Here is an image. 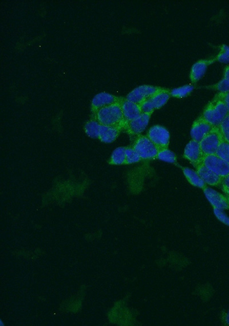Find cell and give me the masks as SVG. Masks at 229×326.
<instances>
[{
	"mask_svg": "<svg viewBox=\"0 0 229 326\" xmlns=\"http://www.w3.org/2000/svg\"><path fill=\"white\" fill-rule=\"evenodd\" d=\"M156 159L170 163H177L176 155L168 148L159 150Z\"/></svg>",
	"mask_w": 229,
	"mask_h": 326,
	"instance_id": "44dd1931",
	"label": "cell"
},
{
	"mask_svg": "<svg viewBox=\"0 0 229 326\" xmlns=\"http://www.w3.org/2000/svg\"><path fill=\"white\" fill-rule=\"evenodd\" d=\"M228 114L225 104L216 95L207 104L201 116L214 127H218Z\"/></svg>",
	"mask_w": 229,
	"mask_h": 326,
	"instance_id": "7a4b0ae2",
	"label": "cell"
},
{
	"mask_svg": "<svg viewBox=\"0 0 229 326\" xmlns=\"http://www.w3.org/2000/svg\"><path fill=\"white\" fill-rule=\"evenodd\" d=\"M212 89L220 91V92H229V80L223 79L215 85L211 86Z\"/></svg>",
	"mask_w": 229,
	"mask_h": 326,
	"instance_id": "4316f807",
	"label": "cell"
},
{
	"mask_svg": "<svg viewBox=\"0 0 229 326\" xmlns=\"http://www.w3.org/2000/svg\"><path fill=\"white\" fill-rule=\"evenodd\" d=\"M184 157L188 159L195 168L203 164L204 155L200 144L197 141L191 140L184 149Z\"/></svg>",
	"mask_w": 229,
	"mask_h": 326,
	"instance_id": "ba28073f",
	"label": "cell"
},
{
	"mask_svg": "<svg viewBox=\"0 0 229 326\" xmlns=\"http://www.w3.org/2000/svg\"><path fill=\"white\" fill-rule=\"evenodd\" d=\"M123 129L117 126H107L100 124L99 139L105 143H111L118 138Z\"/></svg>",
	"mask_w": 229,
	"mask_h": 326,
	"instance_id": "2e32d148",
	"label": "cell"
},
{
	"mask_svg": "<svg viewBox=\"0 0 229 326\" xmlns=\"http://www.w3.org/2000/svg\"><path fill=\"white\" fill-rule=\"evenodd\" d=\"M126 164L138 163L142 160L137 152L132 147H126Z\"/></svg>",
	"mask_w": 229,
	"mask_h": 326,
	"instance_id": "cb8c5ba5",
	"label": "cell"
},
{
	"mask_svg": "<svg viewBox=\"0 0 229 326\" xmlns=\"http://www.w3.org/2000/svg\"><path fill=\"white\" fill-rule=\"evenodd\" d=\"M216 61L222 63H229V47L223 45L220 47V52L214 58Z\"/></svg>",
	"mask_w": 229,
	"mask_h": 326,
	"instance_id": "d4e9b609",
	"label": "cell"
},
{
	"mask_svg": "<svg viewBox=\"0 0 229 326\" xmlns=\"http://www.w3.org/2000/svg\"><path fill=\"white\" fill-rule=\"evenodd\" d=\"M220 186L222 191L225 193L226 197H229V174L222 178Z\"/></svg>",
	"mask_w": 229,
	"mask_h": 326,
	"instance_id": "f546056e",
	"label": "cell"
},
{
	"mask_svg": "<svg viewBox=\"0 0 229 326\" xmlns=\"http://www.w3.org/2000/svg\"><path fill=\"white\" fill-rule=\"evenodd\" d=\"M126 147H118L112 154L109 163L113 165L126 164Z\"/></svg>",
	"mask_w": 229,
	"mask_h": 326,
	"instance_id": "d6986e66",
	"label": "cell"
},
{
	"mask_svg": "<svg viewBox=\"0 0 229 326\" xmlns=\"http://www.w3.org/2000/svg\"><path fill=\"white\" fill-rule=\"evenodd\" d=\"M182 170L185 177L192 186L203 189L207 186L197 171L189 168H183Z\"/></svg>",
	"mask_w": 229,
	"mask_h": 326,
	"instance_id": "e0dca14e",
	"label": "cell"
},
{
	"mask_svg": "<svg viewBox=\"0 0 229 326\" xmlns=\"http://www.w3.org/2000/svg\"><path fill=\"white\" fill-rule=\"evenodd\" d=\"M225 320V323H226V324L229 325V310L228 311V313L226 315Z\"/></svg>",
	"mask_w": 229,
	"mask_h": 326,
	"instance_id": "d6a6232c",
	"label": "cell"
},
{
	"mask_svg": "<svg viewBox=\"0 0 229 326\" xmlns=\"http://www.w3.org/2000/svg\"><path fill=\"white\" fill-rule=\"evenodd\" d=\"M121 101L96 111V120L101 125L117 126L124 129L126 123Z\"/></svg>",
	"mask_w": 229,
	"mask_h": 326,
	"instance_id": "6da1fadb",
	"label": "cell"
},
{
	"mask_svg": "<svg viewBox=\"0 0 229 326\" xmlns=\"http://www.w3.org/2000/svg\"><path fill=\"white\" fill-rule=\"evenodd\" d=\"M223 79L229 80V66L226 67L223 72Z\"/></svg>",
	"mask_w": 229,
	"mask_h": 326,
	"instance_id": "1f68e13d",
	"label": "cell"
},
{
	"mask_svg": "<svg viewBox=\"0 0 229 326\" xmlns=\"http://www.w3.org/2000/svg\"><path fill=\"white\" fill-rule=\"evenodd\" d=\"M214 213L219 221L229 227V217L223 210L214 208Z\"/></svg>",
	"mask_w": 229,
	"mask_h": 326,
	"instance_id": "f1b7e54d",
	"label": "cell"
},
{
	"mask_svg": "<svg viewBox=\"0 0 229 326\" xmlns=\"http://www.w3.org/2000/svg\"><path fill=\"white\" fill-rule=\"evenodd\" d=\"M131 147L137 152L142 160L156 159L159 151L148 136L142 135L137 136Z\"/></svg>",
	"mask_w": 229,
	"mask_h": 326,
	"instance_id": "3957f363",
	"label": "cell"
},
{
	"mask_svg": "<svg viewBox=\"0 0 229 326\" xmlns=\"http://www.w3.org/2000/svg\"><path fill=\"white\" fill-rule=\"evenodd\" d=\"M196 171L204 183L209 186H220L222 178L207 168L203 164L196 168Z\"/></svg>",
	"mask_w": 229,
	"mask_h": 326,
	"instance_id": "4fadbf2b",
	"label": "cell"
},
{
	"mask_svg": "<svg viewBox=\"0 0 229 326\" xmlns=\"http://www.w3.org/2000/svg\"><path fill=\"white\" fill-rule=\"evenodd\" d=\"M224 140L229 142V114L218 126Z\"/></svg>",
	"mask_w": 229,
	"mask_h": 326,
	"instance_id": "484cf974",
	"label": "cell"
},
{
	"mask_svg": "<svg viewBox=\"0 0 229 326\" xmlns=\"http://www.w3.org/2000/svg\"><path fill=\"white\" fill-rule=\"evenodd\" d=\"M170 97H171L170 90L163 89L156 94L150 100L152 101L155 110L160 109L167 103Z\"/></svg>",
	"mask_w": 229,
	"mask_h": 326,
	"instance_id": "ac0fdd59",
	"label": "cell"
},
{
	"mask_svg": "<svg viewBox=\"0 0 229 326\" xmlns=\"http://www.w3.org/2000/svg\"><path fill=\"white\" fill-rule=\"evenodd\" d=\"M140 105L143 114H152L155 110L150 99L144 101Z\"/></svg>",
	"mask_w": 229,
	"mask_h": 326,
	"instance_id": "83f0119b",
	"label": "cell"
},
{
	"mask_svg": "<svg viewBox=\"0 0 229 326\" xmlns=\"http://www.w3.org/2000/svg\"><path fill=\"white\" fill-rule=\"evenodd\" d=\"M121 101L118 97L113 95L106 93V92H101L96 95L92 99V106L96 111L103 107L118 103Z\"/></svg>",
	"mask_w": 229,
	"mask_h": 326,
	"instance_id": "5bb4252c",
	"label": "cell"
},
{
	"mask_svg": "<svg viewBox=\"0 0 229 326\" xmlns=\"http://www.w3.org/2000/svg\"><path fill=\"white\" fill-rule=\"evenodd\" d=\"M214 126L204 119L202 116L195 120L191 129L192 139L200 143L205 136L210 133Z\"/></svg>",
	"mask_w": 229,
	"mask_h": 326,
	"instance_id": "9c48e42d",
	"label": "cell"
},
{
	"mask_svg": "<svg viewBox=\"0 0 229 326\" xmlns=\"http://www.w3.org/2000/svg\"><path fill=\"white\" fill-rule=\"evenodd\" d=\"M215 61V58H214L212 59L199 60L195 63L190 74L191 80L195 83L200 80L205 74L208 67Z\"/></svg>",
	"mask_w": 229,
	"mask_h": 326,
	"instance_id": "9a60e30c",
	"label": "cell"
},
{
	"mask_svg": "<svg viewBox=\"0 0 229 326\" xmlns=\"http://www.w3.org/2000/svg\"><path fill=\"white\" fill-rule=\"evenodd\" d=\"M225 104L229 114V92H219L217 94Z\"/></svg>",
	"mask_w": 229,
	"mask_h": 326,
	"instance_id": "4dcf8cb0",
	"label": "cell"
},
{
	"mask_svg": "<svg viewBox=\"0 0 229 326\" xmlns=\"http://www.w3.org/2000/svg\"><path fill=\"white\" fill-rule=\"evenodd\" d=\"M147 136L157 147L158 150L168 148L170 136L168 130L161 125H154L150 128Z\"/></svg>",
	"mask_w": 229,
	"mask_h": 326,
	"instance_id": "8992f818",
	"label": "cell"
},
{
	"mask_svg": "<svg viewBox=\"0 0 229 326\" xmlns=\"http://www.w3.org/2000/svg\"><path fill=\"white\" fill-rule=\"evenodd\" d=\"M223 140L218 127H214L199 143L204 157L216 154L219 146Z\"/></svg>",
	"mask_w": 229,
	"mask_h": 326,
	"instance_id": "5b68a950",
	"label": "cell"
},
{
	"mask_svg": "<svg viewBox=\"0 0 229 326\" xmlns=\"http://www.w3.org/2000/svg\"><path fill=\"white\" fill-rule=\"evenodd\" d=\"M216 155L229 164V142L223 140L219 146Z\"/></svg>",
	"mask_w": 229,
	"mask_h": 326,
	"instance_id": "603a6c76",
	"label": "cell"
},
{
	"mask_svg": "<svg viewBox=\"0 0 229 326\" xmlns=\"http://www.w3.org/2000/svg\"><path fill=\"white\" fill-rule=\"evenodd\" d=\"M203 192L214 208L223 211L228 210L229 201L227 197L207 186L203 189Z\"/></svg>",
	"mask_w": 229,
	"mask_h": 326,
	"instance_id": "30bf717a",
	"label": "cell"
},
{
	"mask_svg": "<svg viewBox=\"0 0 229 326\" xmlns=\"http://www.w3.org/2000/svg\"><path fill=\"white\" fill-rule=\"evenodd\" d=\"M121 105L126 124L138 118L143 114L140 104L133 103L128 100H121Z\"/></svg>",
	"mask_w": 229,
	"mask_h": 326,
	"instance_id": "7c38bea8",
	"label": "cell"
},
{
	"mask_svg": "<svg viewBox=\"0 0 229 326\" xmlns=\"http://www.w3.org/2000/svg\"><path fill=\"white\" fill-rule=\"evenodd\" d=\"M227 197L228 200L229 201V197Z\"/></svg>",
	"mask_w": 229,
	"mask_h": 326,
	"instance_id": "836d02e7",
	"label": "cell"
},
{
	"mask_svg": "<svg viewBox=\"0 0 229 326\" xmlns=\"http://www.w3.org/2000/svg\"><path fill=\"white\" fill-rule=\"evenodd\" d=\"M203 164L213 172L222 178L229 174V164L218 157L216 154L206 155Z\"/></svg>",
	"mask_w": 229,
	"mask_h": 326,
	"instance_id": "52a82bcc",
	"label": "cell"
},
{
	"mask_svg": "<svg viewBox=\"0 0 229 326\" xmlns=\"http://www.w3.org/2000/svg\"><path fill=\"white\" fill-rule=\"evenodd\" d=\"M163 89V88L159 86L141 85L131 91L127 96L126 100L136 104H141L144 101L152 99L156 94Z\"/></svg>",
	"mask_w": 229,
	"mask_h": 326,
	"instance_id": "277c9868",
	"label": "cell"
},
{
	"mask_svg": "<svg viewBox=\"0 0 229 326\" xmlns=\"http://www.w3.org/2000/svg\"><path fill=\"white\" fill-rule=\"evenodd\" d=\"M194 89V86L192 85H184L177 88V89L170 90V95H171V96L176 97V98H183V97H186L191 94Z\"/></svg>",
	"mask_w": 229,
	"mask_h": 326,
	"instance_id": "7402d4cb",
	"label": "cell"
},
{
	"mask_svg": "<svg viewBox=\"0 0 229 326\" xmlns=\"http://www.w3.org/2000/svg\"><path fill=\"white\" fill-rule=\"evenodd\" d=\"M100 124L96 120H91L86 123L85 130L89 137L99 139Z\"/></svg>",
	"mask_w": 229,
	"mask_h": 326,
	"instance_id": "ffe728a7",
	"label": "cell"
},
{
	"mask_svg": "<svg viewBox=\"0 0 229 326\" xmlns=\"http://www.w3.org/2000/svg\"><path fill=\"white\" fill-rule=\"evenodd\" d=\"M152 114H142L138 118L126 124L124 129L129 134L138 136L147 128Z\"/></svg>",
	"mask_w": 229,
	"mask_h": 326,
	"instance_id": "8fae6325",
	"label": "cell"
}]
</instances>
